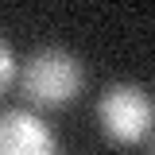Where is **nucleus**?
I'll use <instances>...</instances> for the list:
<instances>
[{"label": "nucleus", "mask_w": 155, "mask_h": 155, "mask_svg": "<svg viewBox=\"0 0 155 155\" xmlns=\"http://www.w3.org/2000/svg\"><path fill=\"white\" fill-rule=\"evenodd\" d=\"M12 81H16V54H12V47L0 39V93H4Z\"/></svg>", "instance_id": "obj_4"}, {"label": "nucleus", "mask_w": 155, "mask_h": 155, "mask_svg": "<svg viewBox=\"0 0 155 155\" xmlns=\"http://www.w3.org/2000/svg\"><path fill=\"white\" fill-rule=\"evenodd\" d=\"M19 85H23L31 105L58 109V105L74 101L78 89H81V62L70 51H58V47L35 51L19 70Z\"/></svg>", "instance_id": "obj_1"}, {"label": "nucleus", "mask_w": 155, "mask_h": 155, "mask_svg": "<svg viewBox=\"0 0 155 155\" xmlns=\"http://www.w3.org/2000/svg\"><path fill=\"white\" fill-rule=\"evenodd\" d=\"M0 155H58V143L35 113L8 109L0 113Z\"/></svg>", "instance_id": "obj_3"}, {"label": "nucleus", "mask_w": 155, "mask_h": 155, "mask_svg": "<svg viewBox=\"0 0 155 155\" xmlns=\"http://www.w3.org/2000/svg\"><path fill=\"white\" fill-rule=\"evenodd\" d=\"M97 120L109 140L116 143H140L155 128V101L140 85H113L97 101Z\"/></svg>", "instance_id": "obj_2"}]
</instances>
